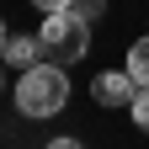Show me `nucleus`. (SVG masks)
<instances>
[{"mask_svg":"<svg viewBox=\"0 0 149 149\" xmlns=\"http://www.w3.org/2000/svg\"><path fill=\"white\" fill-rule=\"evenodd\" d=\"M69 101V80H64V64H32L22 69V80H16V107L27 112V117H53V112H64Z\"/></svg>","mask_w":149,"mask_h":149,"instance_id":"f257e3e1","label":"nucleus"},{"mask_svg":"<svg viewBox=\"0 0 149 149\" xmlns=\"http://www.w3.org/2000/svg\"><path fill=\"white\" fill-rule=\"evenodd\" d=\"M37 43H43V59L48 64H74V59H85V48H91V22H80L74 11L43 16Z\"/></svg>","mask_w":149,"mask_h":149,"instance_id":"f03ea898","label":"nucleus"},{"mask_svg":"<svg viewBox=\"0 0 149 149\" xmlns=\"http://www.w3.org/2000/svg\"><path fill=\"white\" fill-rule=\"evenodd\" d=\"M91 96H96V107H133L139 80H133L128 69H107V74L91 80Z\"/></svg>","mask_w":149,"mask_h":149,"instance_id":"7ed1b4c3","label":"nucleus"},{"mask_svg":"<svg viewBox=\"0 0 149 149\" xmlns=\"http://www.w3.org/2000/svg\"><path fill=\"white\" fill-rule=\"evenodd\" d=\"M0 59H6L11 69H32V64H43V43L37 37H6V48H0Z\"/></svg>","mask_w":149,"mask_h":149,"instance_id":"20e7f679","label":"nucleus"},{"mask_svg":"<svg viewBox=\"0 0 149 149\" xmlns=\"http://www.w3.org/2000/svg\"><path fill=\"white\" fill-rule=\"evenodd\" d=\"M128 74H133L139 85H149V37H139V43L128 48Z\"/></svg>","mask_w":149,"mask_h":149,"instance_id":"39448f33","label":"nucleus"},{"mask_svg":"<svg viewBox=\"0 0 149 149\" xmlns=\"http://www.w3.org/2000/svg\"><path fill=\"white\" fill-rule=\"evenodd\" d=\"M128 112H133V123L149 133V85H139V96H133V107H128Z\"/></svg>","mask_w":149,"mask_h":149,"instance_id":"423d86ee","label":"nucleus"},{"mask_svg":"<svg viewBox=\"0 0 149 149\" xmlns=\"http://www.w3.org/2000/svg\"><path fill=\"white\" fill-rule=\"evenodd\" d=\"M74 16H80V22H96V16H101V0H74Z\"/></svg>","mask_w":149,"mask_h":149,"instance_id":"0eeeda50","label":"nucleus"},{"mask_svg":"<svg viewBox=\"0 0 149 149\" xmlns=\"http://www.w3.org/2000/svg\"><path fill=\"white\" fill-rule=\"evenodd\" d=\"M43 16H59V11H74V0H32Z\"/></svg>","mask_w":149,"mask_h":149,"instance_id":"6e6552de","label":"nucleus"},{"mask_svg":"<svg viewBox=\"0 0 149 149\" xmlns=\"http://www.w3.org/2000/svg\"><path fill=\"white\" fill-rule=\"evenodd\" d=\"M48 149H80V144H74V139H53Z\"/></svg>","mask_w":149,"mask_h":149,"instance_id":"1a4fd4ad","label":"nucleus"},{"mask_svg":"<svg viewBox=\"0 0 149 149\" xmlns=\"http://www.w3.org/2000/svg\"><path fill=\"white\" fill-rule=\"evenodd\" d=\"M6 37H11V32H6V22H0V48H6Z\"/></svg>","mask_w":149,"mask_h":149,"instance_id":"9d476101","label":"nucleus"}]
</instances>
